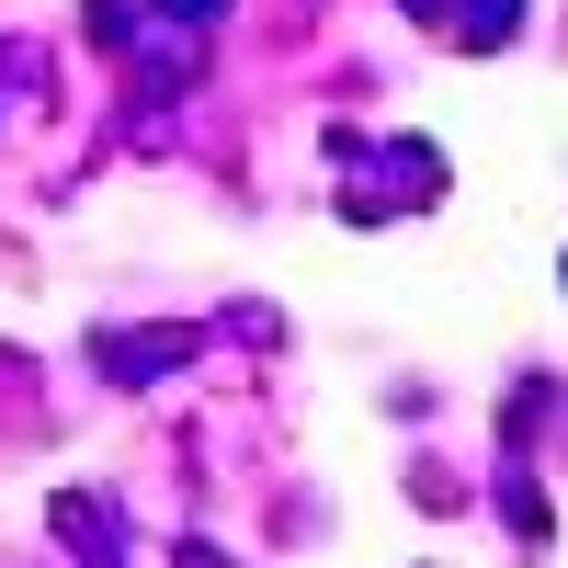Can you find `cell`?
I'll use <instances>...</instances> for the list:
<instances>
[{"label": "cell", "instance_id": "5b68a950", "mask_svg": "<svg viewBox=\"0 0 568 568\" xmlns=\"http://www.w3.org/2000/svg\"><path fill=\"white\" fill-rule=\"evenodd\" d=\"M160 12H182V23H216V12H227V0H160Z\"/></svg>", "mask_w": 568, "mask_h": 568}, {"label": "cell", "instance_id": "6da1fadb", "mask_svg": "<svg viewBox=\"0 0 568 568\" xmlns=\"http://www.w3.org/2000/svg\"><path fill=\"white\" fill-rule=\"evenodd\" d=\"M182 353H194V329H160V342H103V364L125 375V387H136V375H160V364H182Z\"/></svg>", "mask_w": 568, "mask_h": 568}, {"label": "cell", "instance_id": "3957f363", "mask_svg": "<svg viewBox=\"0 0 568 568\" xmlns=\"http://www.w3.org/2000/svg\"><path fill=\"white\" fill-rule=\"evenodd\" d=\"M58 535L91 546V557H114V511H91V500H58Z\"/></svg>", "mask_w": 568, "mask_h": 568}, {"label": "cell", "instance_id": "277c9868", "mask_svg": "<svg viewBox=\"0 0 568 568\" xmlns=\"http://www.w3.org/2000/svg\"><path fill=\"white\" fill-rule=\"evenodd\" d=\"M91 45H136V12H125V0H91Z\"/></svg>", "mask_w": 568, "mask_h": 568}, {"label": "cell", "instance_id": "7a4b0ae2", "mask_svg": "<svg viewBox=\"0 0 568 568\" xmlns=\"http://www.w3.org/2000/svg\"><path fill=\"white\" fill-rule=\"evenodd\" d=\"M511 23H524V0H466V45H478V58L511 45Z\"/></svg>", "mask_w": 568, "mask_h": 568}]
</instances>
